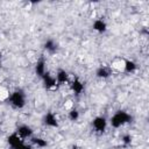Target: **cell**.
Instances as JSON below:
<instances>
[{
  "mask_svg": "<svg viewBox=\"0 0 149 149\" xmlns=\"http://www.w3.org/2000/svg\"><path fill=\"white\" fill-rule=\"evenodd\" d=\"M121 142L123 143V146H128V144H130V143H132V136L128 135V134L123 135V136L121 137Z\"/></svg>",
  "mask_w": 149,
  "mask_h": 149,
  "instance_id": "e0dca14e",
  "label": "cell"
},
{
  "mask_svg": "<svg viewBox=\"0 0 149 149\" xmlns=\"http://www.w3.org/2000/svg\"><path fill=\"white\" fill-rule=\"evenodd\" d=\"M55 78H56V81H57L58 85L69 84V81H70L69 73H68L65 70H63V69L57 70V73H56V76H55Z\"/></svg>",
  "mask_w": 149,
  "mask_h": 149,
  "instance_id": "52a82bcc",
  "label": "cell"
},
{
  "mask_svg": "<svg viewBox=\"0 0 149 149\" xmlns=\"http://www.w3.org/2000/svg\"><path fill=\"white\" fill-rule=\"evenodd\" d=\"M42 80H43L44 87H45L47 90H55V88H57V86H58L55 76L50 74L49 72H47V73L42 77Z\"/></svg>",
  "mask_w": 149,
  "mask_h": 149,
  "instance_id": "5b68a950",
  "label": "cell"
},
{
  "mask_svg": "<svg viewBox=\"0 0 149 149\" xmlns=\"http://www.w3.org/2000/svg\"><path fill=\"white\" fill-rule=\"evenodd\" d=\"M130 120H132V116L129 113H127L125 111H118L109 119V125L113 128H120V127L127 125L128 122H130Z\"/></svg>",
  "mask_w": 149,
  "mask_h": 149,
  "instance_id": "7a4b0ae2",
  "label": "cell"
},
{
  "mask_svg": "<svg viewBox=\"0 0 149 149\" xmlns=\"http://www.w3.org/2000/svg\"><path fill=\"white\" fill-rule=\"evenodd\" d=\"M122 69H123V71L127 72V73H133V72L137 69V65H136L135 62L128 59V61H125V62H123V64H122Z\"/></svg>",
  "mask_w": 149,
  "mask_h": 149,
  "instance_id": "4fadbf2b",
  "label": "cell"
},
{
  "mask_svg": "<svg viewBox=\"0 0 149 149\" xmlns=\"http://www.w3.org/2000/svg\"><path fill=\"white\" fill-rule=\"evenodd\" d=\"M68 118L71 120V121H77L79 119V112L76 109V108H72L70 109V112L68 113Z\"/></svg>",
  "mask_w": 149,
  "mask_h": 149,
  "instance_id": "2e32d148",
  "label": "cell"
},
{
  "mask_svg": "<svg viewBox=\"0 0 149 149\" xmlns=\"http://www.w3.org/2000/svg\"><path fill=\"white\" fill-rule=\"evenodd\" d=\"M111 74H112V70H111L109 68H107V66H100V68H98L97 71H95V76H97L98 78H101V79H106V78H108Z\"/></svg>",
  "mask_w": 149,
  "mask_h": 149,
  "instance_id": "8fae6325",
  "label": "cell"
},
{
  "mask_svg": "<svg viewBox=\"0 0 149 149\" xmlns=\"http://www.w3.org/2000/svg\"><path fill=\"white\" fill-rule=\"evenodd\" d=\"M72 149H80V148H79V147H77V146H73V147H72Z\"/></svg>",
  "mask_w": 149,
  "mask_h": 149,
  "instance_id": "ac0fdd59",
  "label": "cell"
},
{
  "mask_svg": "<svg viewBox=\"0 0 149 149\" xmlns=\"http://www.w3.org/2000/svg\"><path fill=\"white\" fill-rule=\"evenodd\" d=\"M69 84H70V87H71L72 92H73L74 94H77V95H79V94L83 92V90H84V84H83L79 79H74V80H72V81L70 80Z\"/></svg>",
  "mask_w": 149,
  "mask_h": 149,
  "instance_id": "30bf717a",
  "label": "cell"
},
{
  "mask_svg": "<svg viewBox=\"0 0 149 149\" xmlns=\"http://www.w3.org/2000/svg\"><path fill=\"white\" fill-rule=\"evenodd\" d=\"M15 133H16L21 139H23V140H26V139H28V137L31 139V137H33V134H34L33 129H31L29 126H27V125H21V126H19V127L16 128Z\"/></svg>",
  "mask_w": 149,
  "mask_h": 149,
  "instance_id": "8992f818",
  "label": "cell"
},
{
  "mask_svg": "<svg viewBox=\"0 0 149 149\" xmlns=\"http://www.w3.org/2000/svg\"><path fill=\"white\" fill-rule=\"evenodd\" d=\"M93 29L98 33H104L107 29V24L102 19H97L93 22Z\"/></svg>",
  "mask_w": 149,
  "mask_h": 149,
  "instance_id": "7c38bea8",
  "label": "cell"
},
{
  "mask_svg": "<svg viewBox=\"0 0 149 149\" xmlns=\"http://www.w3.org/2000/svg\"><path fill=\"white\" fill-rule=\"evenodd\" d=\"M35 72H36V74H37L38 77H41V78L48 72V70H47V62H45L44 58H40V59L37 61L36 66H35Z\"/></svg>",
  "mask_w": 149,
  "mask_h": 149,
  "instance_id": "9c48e42d",
  "label": "cell"
},
{
  "mask_svg": "<svg viewBox=\"0 0 149 149\" xmlns=\"http://www.w3.org/2000/svg\"><path fill=\"white\" fill-rule=\"evenodd\" d=\"M43 123H44L45 126H48V127H52V128H55V127L58 126L57 116H56L54 113L48 112V113L43 116Z\"/></svg>",
  "mask_w": 149,
  "mask_h": 149,
  "instance_id": "ba28073f",
  "label": "cell"
},
{
  "mask_svg": "<svg viewBox=\"0 0 149 149\" xmlns=\"http://www.w3.org/2000/svg\"><path fill=\"white\" fill-rule=\"evenodd\" d=\"M8 143L12 147V149H33V146L24 142L23 139H21L15 132L8 136Z\"/></svg>",
  "mask_w": 149,
  "mask_h": 149,
  "instance_id": "3957f363",
  "label": "cell"
},
{
  "mask_svg": "<svg viewBox=\"0 0 149 149\" xmlns=\"http://www.w3.org/2000/svg\"><path fill=\"white\" fill-rule=\"evenodd\" d=\"M92 127L97 133H104L107 127V120L105 116H95L92 120Z\"/></svg>",
  "mask_w": 149,
  "mask_h": 149,
  "instance_id": "277c9868",
  "label": "cell"
},
{
  "mask_svg": "<svg viewBox=\"0 0 149 149\" xmlns=\"http://www.w3.org/2000/svg\"><path fill=\"white\" fill-rule=\"evenodd\" d=\"M44 49L50 52V54H54L56 50H57V43L54 41V40H47L45 43H44Z\"/></svg>",
  "mask_w": 149,
  "mask_h": 149,
  "instance_id": "5bb4252c",
  "label": "cell"
},
{
  "mask_svg": "<svg viewBox=\"0 0 149 149\" xmlns=\"http://www.w3.org/2000/svg\"><path fill=\"white\" fill-rule=\"evenodd\" d=\"M8 101L12 105V107L16 108V109H21L26 106V101H27V97L23 90L17 88L10 93H8Z\"/></svg>",
  "mask_w": 149,
  "mask_h": 149,
  "instance_id": "6da1fadb",
  "label": "cell"
},
{
  "mask_svg": "<svg viewBox=\"0 0 149 149\" xmlns=\"http://www.w3.org/2000/svg\"><path fill=\"white\" fill-rule=\"evenodd\" d=\"M31 143L38 148H43L47 146V141L41 137H31Z\"/></svg>",
  "mask_w": 149,
  "mask_h": 149,
  "instance_id": "9a60e30c",
  "label": "cell"
}]
</instances>
